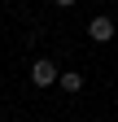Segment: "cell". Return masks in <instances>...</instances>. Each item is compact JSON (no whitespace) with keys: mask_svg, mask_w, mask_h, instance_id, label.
I'll list each match as a JSON object with an SVG mask.
<instances>
[{"mask_svg":"<svg viewBox=\"0 0 118 122\" xmlns=\"http://www.w3.org/2000/svg\"><path fill=\"white\" fill-rule=\"evenodd\" d=\"M57 74H61V70H57L48 57H39L35 66H31V83H35V87H53V83H57Z\"/></svg>","mask_w":118,"mask_h":122,"instance_id":"obj_1","label":"cell"},{"mask_svg":"<svg viewBox=\"0 0 118 122\" xmlns=\"http://www.w3.org/2000/svg\"><path fill=\"white\" fill-rule=\"evenodd\" d=\"M87 39L92 44H109L114 39V18H92L87 22Z\"/></svg>","mask_w":118,"mask_h":122,"instance_id":"obj_2","label":"cell"},{"mask_svg":"<svg viewBox=\"0 0 118 122\" xmlns=\"http://www.w3.org/2000/svg\"><path fill=\"white\" fill-rule=\"evenodd\" d=\"M57 83H61L66 92H83V74H79V70H61V74H57Z\"/></svg>","mask_w":118,"mask_h":122,"instance_id":"obj_3","label":"cell"},{"mask_svg":"<svg viewBox=\"0 0 118 122\" xmlns=\"http://www.w3.org/2000/svg\"><path fill=\"white\" fill-rule=\"evenodd\" d=\"M53 5H57V9H70V5H79V0H53Z\"/></svg>","mask_w":118,"mask_h":122,"instance_id":"obj_4","label":"cell"}]
</instances>
